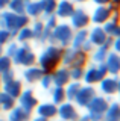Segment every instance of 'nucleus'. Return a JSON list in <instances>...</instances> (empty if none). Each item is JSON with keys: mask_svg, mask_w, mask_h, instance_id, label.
Listing matches in <instances>:
<instances>
[{"mask_svg": "<svg viewBox=\"0 0 120 121\" xmlns=\"http://www.w3.org/2000/svg\"><path fill=\"white\" fill-rule=\"evenodd\" d=\"M62 50L64 48L59 47V45L55 44H49L41 55L38 56L37 62H38V67L44 73H52L55 68H58V65L61 64V56H62Z\"/></svg>", "mask_w": 120, "mask_h": 121, "instance_id": "obj_1", "label": "nucleus"}, {"mask_svg": "<svg viewBox=\"0 0 120 121\" xmlns=\"http://www.w3.org/2000/svg\"><path fill=\"white\" fill-rule=\"evenodd\" d=\"M29 23H31V18L26 14H15L12 11H5V9L0 12V27L9 30L12 36H15L18 30L28 26Z\"/></svg>", "mask_w": 120, "mask_h": 121, "instance_id": "obj_2", "label": "nucleus"}, {"mask_svg": "<svg viewBox=\"0 0 120 121\" xmlns=\"http://www.w3.org/2000/svg\"><path fill=\"white\" fill-rule=\"evenodd\" d=\"M73 27L69 24V23H58L50 32V36H49V43L59 45V47L65 48L69 47L70 43H72V38H73Z\"/></svg>", "mask_w": 120, "mask_h": 121, "instance_id": "obj_3", "label": "nucleus"}, {"mask_svg": "<svg viewBox=\"0 0 120 121\" xmlns=\"http://www.w3.org/2000/svg\"><path fill=\"white\" fill-rule=\"evenodd\" d=\"M87 53L79 50V48H72L65 47L62 50V56H61V62L64 67H69V68H74V67H85L87 64Z\"/></svg>", "mask_w": 120, "mask_h": 121, "instance_id": "obj_4", "label": "nucleus"}, {"mask_svg": "<svg viewBox=\"0 0 120 121\" xmlns=\"http://www.w3.org/2000/svg\"><path fill=\"white\" fill-rule=\"evenodd\" d=\"M108 104H110V97H99V95H94L93 100L87 104V111H88V115H90V120L91 121H102L103 120V115L108 109Z\"/></svg>", "mask_w": 120, "mask_h": 121, "instance_id": "obj_5", "label": "nucleus"}, {"mask_svg": "<svg viewBox=\"0 0 120 121\" xmlns=\"http://www.w3.org/2000/svg\"><path fill=\"white\" fill-rule=\"evenodd\" d=\"M37 62V56L32 52V47L29 45V43H23L21 45H18L15 55L12 56V64L20 67H31L35 65Z\"/></svg>", "mask_w": 120, "mask_h": 121, "instance_id": "obj_6", "label": "nucleus"}, {"mask_svg": "<svg viewBox=\"0 0 120 121\" xmlns=\"http://www.w3.org/2000/svg\"><path fill=\"white\" fill-rule=\"evenodd\" d=\"M108 74V70L105 67V64H96V65H91L88 70L84 71V80L87 85H94V83H99L105 76Z\"/></svg>", "mask_w": 120, "mask_h": 121, "instance_id": "obj_7", "label": "nucleus"}, {"mask_svg": "<svg viewBox=\"0 0 120 121\" xmlns=\"http://www.w3.org/2000/svg\"><path fill=\"white\" fill-rule=\"evenodd\" d=\"M17 100H18V106L23 108L24 111H28L29 113H32L35 111L37 104H38V100H37V97H35L32 89H23Z\"/></svg>", "mask_w": 120, "mask_h": 121, "instance_id": "obj_8", "label": "nucleus"}, {"mask_svg": "<svg viewBox=\"0 0 120 121\" xmlns=\"http://www.w3.org/2000/svg\"><path fill=\"white\" fill-rule=\"evenodd\" d=\"M90 15L87 14V11L82 9V8H74L72 17H70V26L73 29H84L90 24Z\"/></svg>", "mask_w": 120, "mask_h": 121, "instance_id": "obj_9", "label": "nucleus"}, {"mask_svg": "<svg viewBox=\"0 0 120 121\" xmlns=\"http://www.w3.org/2000/svg\"><path fill=\"white\" fill-rule=\"evenodd\" d=\"M97 95L96 94V89L93 88L91 85H85V86H81L79 91H78L76 97H74V103H76L79 108H87V104L93 100V97Z\"/></svg>", "mask_w": 120, "mask_h": 121, "instance_id": "obj_10", "label": "nucleus"}, {"mask_svg": "<svg viewBox=\"0 0 120 121\" xmlns=\"http://www.w3.org/2000/svg\"><path fill=\"white\" fill-rule=\"evenodd\" d=\"M58 117L62 121H76L79 112L72 101H64V103L58 104Z\"/></svg>", "mask_w": 120, "mask_h": 121, "instance_id": "obj_11", "label": "nucleus"}, {"mask_svg": "<svg viewBox=\"0 0 120 121\" xmlns=\"http://www.w3.org/2000/svg\"><path fill=\"white\" fill-rule=\"evenodd\" d=\"M52 80L55 86H65L70 79V68L69 67H58L52 71Z\"/></svg>", "mask_w": 120, "mask_h": 121, "instance_id": "obj_12", "label": "nucleus"}, {"mask_svg": "<svg viewBox=\"0 0 120 121\" xmlns=\"http://www.w3.org/2000/svg\"><path fill=\"white\" fill-rule=\"evenodd\" d=\"M111 9L108 5H97V8L94 11H93V15L90 17V20H91L94 24H103L105 21H108L111 18Z\"/></svg>", "mask_w": 120, "mask_h": 121, "instance_id": "obj_13", "label": "nucleus"}, {"mask_svg": "<svg viewBox=\"0 0 120 121\" xmlns=\"http://www.w3.org/2000/svg\"><path fill=\"white\" fill-rule=\"evenodd\" d=\"M105 67L108 70V74L111 76H117L120 73V53L117 52H110L106 55V59H105Z\"/></svg>", "mask_w": 120, "mask_h": 121, "instance_id": "obj_14", "label": "nucleus"}, {"mask_svg": "<svg viewBox=\"0 0 120 121\" xmlns=\"http://www.w3.org/2000/svg\"><path fill=\"white\" fill-rule=\"evenodd\" d=\"M74 11V3L72 0H59L58 5H56V9H55V15L58 18H70Z\"/></svg>", "mask_w": 120, "mask_h": 121, "instance_id": "obj_15", "label": "nucleus"}, {"mask_svg": "<svg viewBox=\"0 0 120 121\" xmlns=\"http://www.w3.org/2000/svg\"><path fill=\"white\" fill-rule=\"evenodd\" d=\"M99 83H100V91L105 95H114V94H117V89H119V79L117 77H106L105 76Z\"/></svg>", "mask_w": 120, "mask_h": 121, "instance_id": "obj_16", "label": "nucleus"}, {"mask_svg": "<svg viewBox=\"0 0 120 121\" xmlns=\"http://www.w3.org/2000/svg\"><path fill=\"white\" fill-rule=\"evenodd\" d=\"M106 33H105V30L102 26L96 24L94 27H93L91 30L88 32V41L91 43L94 47H99V45H102L105 43V39H106Z\"/></svg>", "mask_w": 120, "mask_h": 121, "instance_id": "obj_17", "label": "nucleus"}, {"mask_svg": "<svg viewBox=\"0 0 120 121\" xmlns=\"http://www.w3.org/2000/svg\"><path fill=\"white\" fill-rule=\"evenodd\" d=\"M2 86H3V91H5L6 94H9L12 98H15V100L21 94V91H23V85H21V82L17 80V79H12V80H9V82L2 83Z\"/></svg>", "mask_w": 120, "mask_h": 121, "instance_id": "obj_18", "label": "nucleus"}, {"mask_svg": "<svg viewBox=\"0 0 120 121\" xmlns=\"http://www.w3.org/2000/svg\"><path fill=\"white\" fill-rule=\"evenodd\" d=\"M35 111L38 115L46 117L47 120H50V118H55L58 115V106L55 103H41V104H37Z\"/></svg>", "mask_w": 120, "mask_h": 121, "instance_id": "obj_19", "label": "nucleus"}, {"mask_svg": "<svg viewBox=\"0 0 120 121\" xmlns=\"http://www.w3.org/2000/svg\"><path fill=\"white\" fill-rule=\"evenodd\" d=\"M44 74V71L41 70L40 67H35V65H31V67H24V71H23V77L28 83H35V82H40L41 76Z\"/></svg>", "mask_w": 120, "mask_h": 121, "instance_id": "obj_20", "label": "nucleus"}, {"mask_svg": "<svg viewBox=\"0 0 120 121\" xmlns=\"http://www.w3.org/2000/svg\"><path fill=\"white\" fill-rule=\"evenodd\" d=\"M26 15L29 18H38L40 15H43V8H41L40 0H28L26 2Z\"/></svg>", "mask_w": 120, "mask_h": 121, "instance_id": "obj_21", "label": "nucleus"}, {"mask_svg": "<svg viewBox=\"0 0 120 121\" xmlns=\"http://www.w3.org/2000/svg\"><path fill=\"white\" fill-rule=\"evenodd\" d=\"M6 121H31V113L24 111L23 108H20V106H14L9 111Z\"/></svg>", "mask_w": 120, "mask_h": 121, "instance_id": "obj_22", "label": "nucleus"}, {"mask_svg": "<svg viewBox=\"0 0 120 121\" xmlns=\"http://www.w3.org/2000/svg\"><path fill=\"white\" fill-rule=\"evenodd\" d=\"M102 121H120V103L119 101L108 104V109L105 112Z\"/></svg>", "mask_w": 120, "mask_h": 121, "instance_id": "obj_23", "label": "nucleus"}, {"mask_svg": "<svg viewBox=\"0 0 120 121\" xmlns=\"http://www.w3.org/2000/svg\"><path fill=\"white\" fill-rule=\"evenodd\" d=\"M88 39V30L87 27L84 29H78L76 33H73V38H72V43H70V47L72 48H81V45Z\"/></svg>", "mask_w": 120, "mask_h": 121, "instance_id": "obj_24", "label": "nucleus"}, {"mask_svg": "<svg viewBox=\"0 0 120 121\" xmlns=\"http://www.w3.org/2000/svg\"><path fill=\"white\" fill-rule=\"evenodd\" d=\"M103 30L108 36H112V38H119L120 36V23L119 21H112V20H108L103 23Z\"/></svg>", "mask_w": 120, "mask_h": 121, "instance_id": "obj_25", "label": "nucleus"}, {"mask_svg": "<svg viewBox=\"0 0 120 121\" xmlns=\"http://www.w3.org/2000/svg\"><path fill=\"white\" fill-rule=\"evenodd\" d=\"M14 106H15V98H12L5 91H0V111L9 112Z\"/></svg>", "mask_w": 120, "mask_h": 121, "instance_id": "obj_26", "label": "nucleus"}, {"mask_svg": "<svg viewBox=\"0 0 120 121\" xmlns=\"http://www.w3.org/2000/svg\"><path fill=\"white\" fill-rule=\"evenodd\" d=\"M15 39L18 41V43H29V41H32L33 39V32H32V29L29 27V24L28 26H24V27H21L18 32L15 33Z\"/></svg>", "mask_w": 120, "mask_h": 121, "instance_id": "obj_27", "label": "nucleus"}, {"mask_svg": "<svg viewBox=\"0 0 120 121\" xmlns=\"http://www.w3.org/2000/svg\"><path fill=\"white\" fill-rule=\"evenodd\" d=\"M81 86H82L81 82H74V80L73 82L70 80L69 83H67V85L64 86V89H65V98H67V100H69V101H73Z\"/></svg>", "mask_w": 120, "mask_h": 121, "instance_id": "obj_28", "label": "nucleus"}, {"mask_svg": "<svg viewBox=\"0 0 120 121\" xmlns=\"http://www.w3.org/2000/svg\"><path fill=\"white\" fill-rule=\"evenodd\" d=\"M52 100H53V103L58 106L61 103H64L67 100L65 98V89L64 86H55L53 89H52Z\"/></svg>", "mask_w": 120, "mask_h": 121, "instance_id": "obj_29", "label": "nucleus"}, {"mask_svg": "<svg viewBox=\"0 0 120 121\" xmlns=\"http://www.w3.org/2000/svg\"><path fill=\"white\" fill-rule=\"evenodd\" d=\"M8 8H9V11H12V12H15V14H26L24 12V9H26L24 0H9Z\"/></svg>", "mask_w": 120, "mask_h": 121, "instance_id": "obj_30", "label": "nucleus"}, {"mask_svg": "<svg viewBox=\"0 0 120 121\" xmlns=\"http://www.w3.org/2000/svg\"><path fill=\"white\" fill-rule=\"evenodd\" d=\"M40 2H41V8H43V14L44 15L55 14L56 5H58V0H40Z\"/></svg>", "mask_w": 120, "mask_h": 121, "instance_id": "obj_31", "label": "nucleus"}, {"mask_svg": "<svg viewBox=\"0 0 120 121\" xmlns=\"http://www.w3.org/2000/svg\"><path fill=\"white\" fill-rule=\"evenodd\" d=\"M32 32H33V39L40 41L41 35H43V30H44V21H40V20H35L32 24Z\"/></svg>", "mask_w": 120, "mask_h": 121, "instance_id": "obj_32", "label": "nucleus"}, {"mask_svg": "<svg viewBox=\"0 0 120 121\" xmlns=\"http://www.w3.org/2000/svg\"><path fill=\"white\" fill-rule=\"evenodd\" d=\"M84 67H74L70 68V79L74 82H81L82 77H84Z\"/></svg>", "mask_w": 120, "mask_h": 121, "instance_id": "obj_33", "label": "nucleus"}, {"mask_svg": "<svg viewBox=\"0 0 120 121\" xmlns=\"http://www.w3.org/2000/svg\"><path fill=\"white\" fill-rule=\"evenodd\" d=\"M9 68H12V59L3 53V55H0V73L9 70Z\"/></svg>", "mask_w": 120, "mask_h": 121, "instance_id": "obj_34", "label": "nucleus"}, {"mask_svg": "<svg viewBox=\"0 0 120 121\" xmlns=\"http://www.w3.org/2000/svg\"><path fill=\"white\" fill-rule=\"evenodd\" d=\"M40 83L44 89H50V86L53 85V80H52V73H44L40 79Z\"/></svg>", "mask_w": 120, "mask_h": 121, "instance_id": "obj_35", "label": "nucleus"}, {"mask_svg": "<svg viewBox=\"0 0 120 121\" xmlns=\"http://www.w3.org/2000/svg\"><path fill=\"white\" fill-rule=\"evenodd\" d=\"M12 38H14V36L11 35L9 30L0 27V45H6L9 41H12Z\"/></svg>", "mask_w": 120, "mask_h": 121, "instance_id": "obj_36", "label": "nucleus"}, {"mask_svg": "<svg viewBox=\"0 0 120 121\" xmlns=\"http://www.w3.org/2000/svg\"><path fill=\"white\" fill-rule=\"evenodd\" d=\"M17 48H18V44L15 41H9V43L6 44V48H3V52H5L6 56H9V58L12 59V56L15 55V52H17Z\"/></svg>", "mask_w": 120, "mask_h": 121, "instance_id": "obj_37", "label": "nucleus"}, {"mask_svg": "<svg viewBox=\"0 0 120 121\" xmlns=\"http://www.w3.org/2000/svg\"><path fill=\"white\" fill-rule=\"evenodd\" d=\"M56 24H58V17H56L55 14L46 15V21H44V26H46L47 29H53Z\"/></svg>", "mask_w": 120, "mask_h": 121, "instance_id": "obj_38", "label": "nucleus"}, {"mask_svg": "<svg viewBox=\"0 0 120 121\" xmlns=\"http://www.w3.org/2000/svg\"><path fill=\"white\" fill-rule=\"evenodd\" d=\"M0 76H2V82L5 83V82H9V80H12V79H15V71H14L12 68H9V70L0 73Z\"/></svg>", "mask_w": 120, "mask_h": 121, "instance_id": "obj_39", "label": "nucleus"}, {"mask_svg": "<svg viewBox=\"0 0 120 121\" xmlns=\"http://www.w3.org/2000/svg\"><path fill=\"white\" fill-rule=\"evenodd\" d=\"M93 48H94V45H93V44H91V43H90V41L87 39V41H85L84 44L81 45V48H79V50H82V52H85V53H87V55H88L90 52H93Z\"/></svg>", "mask_w": 120, "mask_h": 121, "instance_id": "obj_40", "label": "nucleus"}, {"mask_svg": "<svg viewBox=\"0 0 120 121\" xmlns=\"http://www.w3.org/2000/svg\"><path fill=\"white\" fill-rule=\"evenodd\" d=\"M112 50L120 53V36L119 38H114V41H112Z\"/></svg>", "mask_w": 120, "mask_h": 121, "instance_id": "obj_41", "label": "nucleus"}, {"mask_svg": "<svg viewBox=\"0 0 120 121\" xmlns=\"http://www.w3.org/2000/svg\"><path fill=\"white\" fill-rule=\"evenodd\" d=\"M91 2L96 5H108V3H111V0H91Z\"/></svg>", "mask_w": 120, "mask_h": 121, "instance_id": "obj_42", "label": "nucleus"}, {"mask_svg": "<svg viewBox=\"0 0 120 121\" xmlns=\"http://www.w3.org/2000/svg\"><path fill=\"white\" fill-rule=\"evenodd\" d=\"M8 3H9V0H0V11L6 9V8H8Z\"/></svg>", "mask_w": 120, "mask_h": 121, "instance_id": "obj_43", "label": "nucleus"}, {"mask_svg": "<svg viewBox=\"0 0 120 121\" xmlns=\"http://www.w3.org/2000/svg\"><path fill=\"white\" fill-rule=\"evenodd\" d=\"M76 121H91V120H90V115H88V113H85V115H82V117H78Z\"/></svg>", "mask_w": 120, "mask_h": 121, "instance_id": "obj_44", "label": "nucleus"}, {"mask_svg": "<svg viewBox=\"0 0 120 121\" xmlns=\"http://www.w3.org/2000/svg\"><path fill=\"white\" fill-rule=\"evenodd\" d=\"M32 121H49L46 117H41V115H38V117H35V118H33Z\"/></svg>", "mask_w": 120, "mask_h": 121, "instance_id": "obj_45", "label": "nucleus"}, {"mask_svg": "<svg viewBox=\"0 0 120 121\" xmlns=\"http://www.w3.org/2000/svg\"><path fill=\"white\" fill-rule=\"evenodd\" d=\"M111 3L114 6H117V8H120V0H111Z\"/></svg>", "mask_w": 120, "mask_h": 121, "instance_id": "obj_46", "label": "nucleus"}, {"mask_svg": "<svg viewBox=\"0 0 120 121\" xmlns=\"http://www.w3.org/2000/svg\"><path fill=\"white\" fill-rule=\"evenodd\" d=\"M74 2H78V3H84V2H88V0H74Z\"/></svg>", "mask_w": 120, "mask_h": 121, "instance_id": "obj_47", "label": "nucleus"}, {"mask_svg": "<svg viewBox=\"0 0 120 121\" xmlns=\"http://www.w3.org/2000/svg\"><path fill=\"white\" fill-rule=\"evenodd\" d=\"M0 55H3V45H0Z\"/></svg>", "mask_w": 120, "mask_h": 121, "instance_id": "obj_48", "label": "nucleus"}, {"mask_svg": "<svg viewBox=\"0 0 120 121\" xmlns=\"http://www.w3.org/2000/svg\"><path fill=\"white\" fill-rule=\"evenodd\" d=\"M117 92L120 94V79H119V89H117Z\"/></svg>", "mask_w": 120, "mask_h": 121, "instance_id": "obj_49", "label": "nucleus"}, {"mask_svg": "<svg viewBox=\"0 0 120 121\" xmlns=\"http://www.w3.org/2000/svg\"><path fill=\"white\" fill-rule=\"evenodd\" d=\"M2 83H3V82H2V76H0V86H2Z\"/></svg>", "mask_w": 120, "mask_h": 121, "instance_id": "obj_50", "label": "nucleus"}, {"mask_svg": "<svg viewBox=\"0 0 120 121\" xmlns=\"http://www.w3.org/2000/svg\"><path fill=\"white\" fill-rule=\"evenodd\" d=\"M0 121H6V120H2V118H0Z\"/></svg>", "mask_w": 120, "mask_h": 121, "instance_id": "obj_51", "label": "nucleus"}, {"mask_svg": "<svg viewBox=\"0 0 120 121\" xmlns=\"http://www.w3.org/2000/svg\"><path fill=\"white\" fill-rule=\"evenodd\" d=\"M24 2H28V0H24Z\"/></svg>", "mask_w": 120, "mask_h": 121, "instance_id": "obj_52", "label": "nucleus"}, {"mask_svg": "<svg viewBox=\"0 0 120 121\" xmlns=\"http://www.w3.org/2000/svg\"><path fill=\"white\" fill-rule=\"evenodd\" d=\"M61 121H62V120H61Z\"/></svg>", "mask_w": 120, "mask_h": 121, "instance_id": "obj_53", "label": "nucleus"}]
</instances>
